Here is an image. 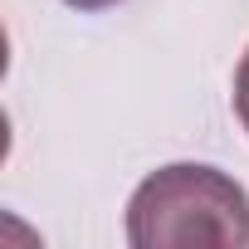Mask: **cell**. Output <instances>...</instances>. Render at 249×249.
Wrapping results in <instances>:
<instances>
[{
    "label": "cell",
    "instance_id": "cell-1",
    "mask_svg": "<svg viewBox=\"0 0 249 249\" xmlns=\"http://www.w3.org/2000/svg\"><path fill=\"white\" fill-rule=\"evenodd\" d=\"M127 239L137 249H244L249 196L234 176L176 161L152 171L127 200Z\"/></svg>",
    "mask_w": 249,
    "mask_h": 249
},
{
    "label": "cell",
    "instance_id": "cell-2",
    "mask_svg": "<svg viewBox=\"0 0 249 249\" xmlns=\"http://www.w3.org/2000/svg\"><path fill=\"white\" fill-rule=\"evenodd\" d=\"M234 112H239V122H244V132H249V49H244L239 69H234Z\"/></svg>",
    "mask_w": 249,
    "mask_h": 249
},
{
    "label": "cell",
    "instance_id": "cell-3",
    "mask_svg": "<svg viewBox=\"0 0 249 249\" xmlns=\"http://www.w3.org/2000/svg\"><path fill=\"white\" fill-rule=\"evenodd\" d=\"M64 5H73V10H112L122 0H64Z\"/></svg>",
    "mask_w": 249,
    "mask_h": 249
}]
</instances>
